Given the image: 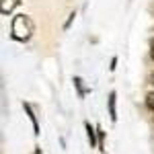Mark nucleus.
<instances>
[{
  "label": "nucleus",
  "mask_w": 154,
  "mask_h": 154,
  "mask_svg": "<svg viewBox=\"0 0 154 154\" xmlns=\"http://www.w3.org/2000/svg\"><path fill=\"white\" fill-rule=\"evenodd\" d=\"M33 33H35V23H33V19H31L29 14L19 12V14L12 17V21H11V37L14 39V41L27 43V41H31Z\"/></svg>",
  "instance_id": "obj_1"
},
{
  "label": "nucleus",
  "mask_w": 154,
  "mask_h": 154,
  "mask_svg": "<svg viewBox=\"0 0 154 154\" xmlns=\"http://www.w3.org/2000/svg\"><path fill=\"white\" fill-rule=\"evenodd\" d=\"M107 109H109V117H111V121L115 123V121H117V93H115V91H111V93H109Z\"/></svg>",
  "instance_id": "obj_2"
},
{
  "label": "nucleus",
  "mask_w": 154,
  "mask_h": 154,
  "mask_svg": "<svg viewBox=\"0 0 154 154\" xmlns=\"http://www.w3.org/2000/svg\"><path fill=\"white\" fill-rule=\"evenodd\" d=\"M84 130H86V138L91 148H99V136H97V125H93L91 121H84Z\"/></svg>",
  "instance_id": "obj_3"
},
{
  "label": "nucleus",
  "mask_w": 154,
  "mask_h": 154,
  "mask_svg": "<svg viewBox=\"0 0 154 154\" xmlns=\"http://www.w3.org/2000/svg\"><path fill=\"white\" fill-rule=\"evenodd\" d=\"M23 109L27 111V115H29V121L33 125V134L39 136V121H37V115H35V111H33V107L29 105V103H23Z\"/></svg>",
  "instance_id": "obj_4"
},
{
  "label": "nucleus",
  "mask_w": 154,
  "mask_h": 154,
  "mask_svg": "<svg viewBox=\"0 0 154 154\" xmlns=\"http://www.w3.org/2000/svg\"><path fill=\"white\" fill-rule=\"evenodd\" d=\"M21 4V0H2V4H0V12L6 17V14H12V11L17 8Z\"/></svg>",
  "instance_id": "obj_5"
},
{
  "label": "nucleus",
  "mask_w": 154,
  "mask_h": 154,
  "mask_svg": "<svg viewBox=\"0 0 154 154\" xmlns=\"http://www.w3.org/2000/svg\"><path fill=\"white\" fill-rule=\"evenodd\" d=\"M74 86L78 88V97H80V99H84V97H86V88H84L82 78H80V76H74Z\"/></svg>",
  "instance_id": "obj_6"
},
{
  "label": "nucleus",
  "mask_w": 154,
  "mask_h": 154,
  "mask_svg": "<svg viewBox=\"0 0 154 154\" xmlns=\"http://www.w3.org/2000/svg\"><path fill=\"white\" fill-rule=\"evenodd\" d=\"M146 107H148L150 111H154V91L146 95Z\"/></svg>",
  "instance_id": "obj_7"
},
{
  "label": "nucleus",
  "mask_w": 154,
  "mask_h": 154,
  "mask_svg": "<svg viewBox=\"0 0 154 154\" xmlns=\"http://www.w3.org/2000/svg\"><path fill=\"white\" fill-rule=\"evenodd\" d=\"M150 60L154 62V39H150Z\"/></svg>",
  "instance_id": "obj_8"
},
{
  "label": "nucleus",
  "mask_w": 154,
  "mask_h": 154,
  "mask_svg": "<svg viewBox=\"0 0 154 154\" xmlns=\"http://www.w3.org/2000/svg\"><path fill=\"white\" fill-rule=\"evenodd\" d=\"M115 64H117V58H113V60H111V66H109V70H111V72L115 70Z\"/></svg>",
  "instance_id": "obj_9"
},
{
  "label": "nucleus",
  "mask_w": 154,
  "mask_h": 154,
  "mask_svg": "<svg viewBox=\"0 0 154 154\" xmlns=\"http://www.w3.org/2000/svg\"><path fill=\"white\" fill-rule=\"evenodd\" d=\"M33 154H43V152H41V148H35V152H33Z\"/></svg>",
  "instance_id": "obj_10"
},
{
  "label": "nucleus",
  "mask_w": 154,
  "mask_h": 154,
  "mask_svg": "<svg viewBox=\"0 0 154 154\" xmlns=\"http://www.w3.org/2000/svg\"><path fill=\"white\" fill-rule=\"evenodd\" d=\"M150 82H152V84H154V74H152V76H150Z\"/></svg>",
  "instance_id": "obj_11"
}]
</instances>
